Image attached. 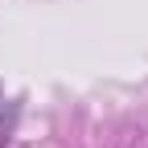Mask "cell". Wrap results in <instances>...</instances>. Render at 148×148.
<instances>
[{
  "instance_id": "obj_1",
  "label": "cell",
  "mask_w": 148,
  "mask_h": 148,
  "mask_svg": "<svg viewBox=\"0 0 148 148\" xmlns=\"http://www.w3.org/2000/svg\"><path fill=\"white\" fill-rule=\"evenodd\" d=\"M8 144V115H4V103H0V148Z\"/></svg>"
}]
</instances>
